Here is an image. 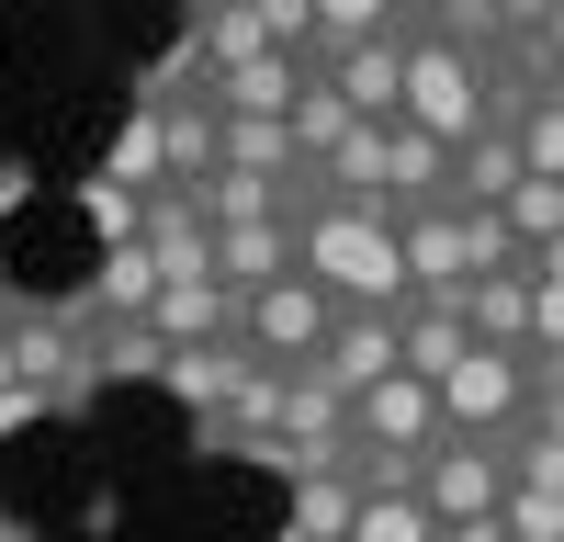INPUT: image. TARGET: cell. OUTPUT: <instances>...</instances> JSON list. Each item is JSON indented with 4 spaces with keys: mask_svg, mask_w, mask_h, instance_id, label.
<instances>
[{
    "mask_svg": "<svg viewBox=\"0 0 564 542\" xmlns=\"http://www.w3.org/2000/svg\"><path fill=\"white\" fill-rule=\"evenodd\" d=\"M463 328H475V350L531 361V271H486V283L463 294Z\"/></svg>",
    "mask_w": 564,
    "mask_h": 542,
    "instance_id": "5bb4252c",
    "label": "cell"
},
{
    "mask_svg": "<svg viewBox=\"0 0 564 542\" xmlns=\"http://www.w3.org/2000/svg\"><path fill=\"white\" fill-rule=\"evenodd\" d=\"M441 430H452V441H520V430H531V361L475 350V361L441 384Z\"/></svg>",
    "mask_w": 564,
    "mask_h": 542,
    "instance_id": "3957f363",
    "label": "cell"
},
{
    "mask_svg": "<svg viewBox=\"0 0 564 542\" xmlns=\"http://www.w3.org/2000/svg\"><path fill=\"white\" fill-rule=\"evenodd\" d=\"M350 136H361V113H350L327 79H305V102H294V159H305V170H327V159L350 148Z\"/></svg>",
    "mask_w": 564,
    "mask_h": 542,
    "instance_id": "2e32d148",
    "label": "cell"
},
{
    "mask_svg": "<svg viewBox=\"0 0 564 542\" xmlns=\"http://www.w3.org/2000/svg\"><path fill=\"white\" fill-rule=\"evenodd\" d=\"M0 305H12V283H0Z\"/></svg>",
    "mask_w": 564,
    "mask_h": 542,
    "instance_id": "484cf974",
    "label": "cell"
},
{
    "mask_svg": "<svg viewBox=\"0 0 564 542\" xmlns=\"http://www.w3.org/2000/svg\"><path fill=\"white\" fill-rule=\"evenodd\" d=\"M395 350L417 384H452L475 361V328H463V305H395Z\"/></svg>",
    "mask_w": 564,
    "mask_h": 542,
    "instance_id": "7c38bea8",
    "label": "cell"
},
{
    "mask_svg": "<svg viewBox=\"0 0 564 542\" xmlns=\"http://www.w3.org/2000/svg\"><path fill=\"white\" fill-rule=\"evenodd\" d=\"M441 542H508V520H463V531H441Z\"/></svg>",
    "mask_w": 564,
    "mask_h": 542,
    "instance_id": "603a6c76",
    "label": "cell"
},
{
    "mask_svg": "<svg viewBox=\"0 0 564 542\" xmlns=\"http://www.w3.org/2000/svg\"><path fill=\"white\" fill-rule=\"evenodd\" d=\"M508 238H520V260H542L564 238V181H520L508 193Z\"/></svg>",
    "mask_w": 564,
    "mask_h": 542,
    "instance_id": "e0dca14e",
    "label": "cell"
},
{
    "mask_svg": "<svg viewBox=\"0 0 564 542\" xmlns=\"http://www.w3.org/2000/svg\"><path fill=\"white\" fill-rule=\"evenodd\" d=\"M395 124H417V136H441V148L463 159L475 136L497 124V90H486V57H463V45H441L430 23L406 34V113Z\"/></svg>",
    "mask_w": 564,
    "mask_h": 542,
    "instance_id": "7a4b0ae2",
    "label": "cell"
},
{
    "mask_svg": "<svg viewBox=\"0 0 564 542\" xmlns=\"http://www.w3.org/2000/svg\"><path fill=\"white\" fill-rule=\"evenodd\" d=\"M294 271L339 305V316H395L406 305V249H395V215H361V204H327L305 181L294 204Z\"/></svg>",
    "mask_w": 564,
    "mask_h": 542,
    "instance_id": "6da1fadb",
    "label": "cell"
},
{
    "mask_svg": "<svg viewBox=\"0 0 564 542\" xmlns=\"http://www.w3.org/2000/svg\"><path fill=\"white\" fill-rule=\"evenodd\" d=\"M508 542H564V497H542V486H508Z\"/></svg>",
    "mask_w": 564,
    "mask_h": 542,
    "instance_id": "ffe728a7",
    "label": "cell"
},
{
    "mask_svg": "<svg viewBox=\"0 0 564 542\" xmlns=\"http://www.w3.org/2000/svg\"><path fill=\"white\" fill-rule=\"evenodd\" d=\"M305 373H327L339 395H372L384 373H406V350H395V316H339V328H327V350L305 361Z\"/></svg>",
    "mask_w": 564,
    "mask_h": 542,
    "instance_id": "9c48e42d",
    "label": "cell"
},
{
    "mask_svg": "<svg viewBox=\"0 0 564 542\" xmlns=\"http://www.w3.org/2000/svg\"><path fill=\"white\" fill-rule=\"evenodd\" d=\"M148 260L159 283H215V226L193 193H148Z\"/></svg>",
    "mask_w": 564,
    "mask_h": 542,
    "instance_id": "30bf717a",
    "label": "cell"
},
{
    "mask_svg": "<svg viewBox=\"0 0 564 542\" xmlns=\"http://www.w3.org/2000/svg\"><path fill=\"white\" fill-rule=\"evenodd\" d=\"M0 542H34V520H12V509H0Z\"/></svg>",
    "mask_w": 564,
    "mask_h": 542,
    "instance_id": "d4e9b609",
    "label": "cell"
},
{
    "mask_svg": "<svg viewBox=\"0 0 564 542\" xmlns=\"http://www.w3.org/2000/svg\"><path fill=\"white\" fill-rule=\"evenodd\" d=\"M23 181H34V170H0V215H12V204H23Z\"/></svg>",
    "mask_w": 564,
    "mask_h": 542,
    "instance_id": "cb8c5ba5",
    "label": "cell"
},
{
    "mask_svg": "<svg viewBox=\"0 0 564 542\" xmlns=\"http://www.w3.org/2000/svg\"><path fill=\"white\" fill-rule=\"evenodd\" d=\"M215 283L226 294H271V283H294V215H271V226H215Z\"/></svg>",
    "mask_w": 564,
    "mask_h": 542,
    "instance_id": "ba28073f",
    "label": "cell"
},
{
    "mask_svg": "<svg viewBox=\"0 0 564 542\" xmlns=\"http://www.w3.org/2000/svg\"><path fill=\"white\" fill-rule=\"evenodd\" d=\"M327 328H339V305H327L316 283H305V271H294V283H271V294H249L238 305V339L271 361V373H305V361L327 350Z\"/></svg>",
    "mask_w": 564,
    "mask_h": 542,
    "instance_id": "277c9868",
    "label": "cell"
},
{
    "mask_svg": "<svg viewBox=\"0 0 564 542\" xmlns=\"http://www.w3.org/2000/svg\"><path fill=\"white\" fill-rule=\"evenodd\" d=\"M249 373H260V350H249V339H215V350H170V361H159V395H170L193 430H215L226 406H238Z\"/></svg>",
    "mask_w": 564,
    "mask_h": 542,
    "instance_id": "52a82bcc",
    "label": "cell"
},
{
    "mask_svg": "<svg viewBox=\"0 0 564 542\" xmlns=\"http://www.w3.org/2000/svg\"><path fill=\"white\" fill-rule=\"evenodd\" d=\"M417 497H430V520L463 531V520H497L508 509V441H441L430 475H417Z\"/></svg>",
    "mask_w": 564,
    "mask_h": 542,
    "instance_id": "8992f818",
    "label": "cell"
},
{
    "mask_svg": "<svg viewBox=\"0 0 564 542\" xmlns=\"http://www.w3.org/2000/svg\"><path fill=\"white\" fill-rule=\"evenodd\" d=\"M520 159H531V181H564V79L520 113Z\"/></svg>",
    "mask_w": 564,
    "mask_h": 542,
    "instance_id": "ac0fdd59",
    "label": "cell"
},
{
    "mask_svg": "<svg viewBox=\"0 0 564 542\" xmlns=\"http://www.w3.org/2000/svg\"><path fill=\"white\" fill-rule=\"evenodd\" d=\"M90 181H102V193H135V204L159 193V102H135V113H124V136L102 148V170H90Z\"/></svg>",
    "mask_w": 564,
    "mask_h": 542,
    "instance_id": "9a60e30c",
    "label": "cell"
},
{
    "mask_svg": "<svg viewBox=\"0 0 564 542\" xmlns=\"http://www.w3.org/2000/svg\"><path fill=\"white\" fill-rule=\"evenodd\" d=\"M531 181V159H520V136L508 124H486L475 148L452 159V215H508V193Z\"/></svg>",
    "mask_w": 564,
    "mask_h": 542,
    "instance_id": "8fae6325",
    "label": "cell"
},
{
    "mask_svg": "<svg viewBox=\"0 0 564 542\" xmlns=\"http://www.w3.org/2000/svg\"><path fill=\"white\" fill-rule=\"evenodd\" d=\"M350 542H441V520H430V497H361Z\"/></svg>",
    "mask_w": 564,
    "mask_h": 542,
    "instance_id": "d6986e66",
    "label": "cell"
},
{
    "mask_svg": "<svg viewBox=\"0 0 564 542\" xmlns=\"http://www.w3.org/2000/svg\"><path fill=\"white\" fill-rule=\"evenodd\" d=\"M531 45H542V68L564 79V0H542V34H531Z\"/></svg>",
    "mask_w": 564,
    "mask_h": 542,
    "instance_id": "7402d4cb",
    "label": "cell"
},
{
    "mask_svg": "<svg viewBox=\"0 0 564 542\" xmlns=\"http://www.w3.org/2000/svg\"><path fill=\"white\" fill-rule=\"evenodd\" d=\"M148 328L170 350H215V339H238V294H226V283H159Z\"/></svg>",
    "mask_w": 564,
    "mask_h": 542,
    "instance_id": "4fadbf2b",
    "label": "cell"
},
{
    "mask_svg": "<svg viewBox=\"0 0 564 542\" xmlns=\"http://www.w3.org/2000/svg\"><path fill=\"white\" fill-rule=\"evenodd\" d=\"M350 441H361V452H395V464H430V452L452 441V430H441V384L384 373L372 395H350Z\"/></svg>",
    "mask_w": 564,
    "mask_h": 542,
    "instance_id": "5b68a950",
    "label": "cell"
},
{
    "mask_svg": "<svg viewBox=\"0 0 564 542\" xmlns=\"http://www.w3.org/2000/svg\"><path fill=\"white\" fill-rule=\"evenodd\" d=\"M531 350L564 361V283H531Z\"/></svg>",
    "mask_w": 564,
    "mask_h": 542,
    "instance_id": "44dd1931",
    "label": "cell"
}]
</instances>
